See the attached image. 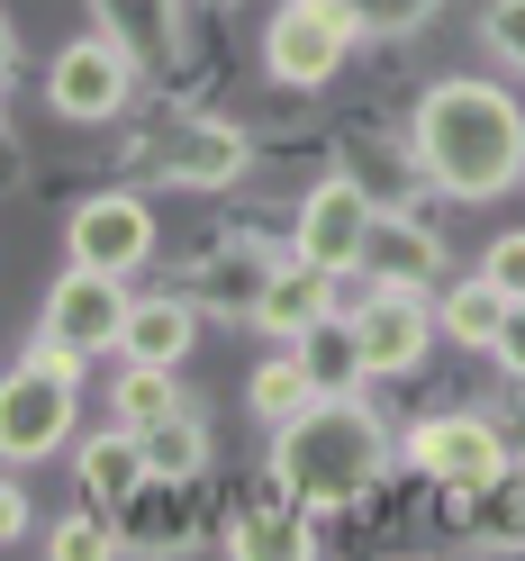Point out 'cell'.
Listing matches in <instances>:
<instances>
[{
	"label": "cell",
	"instance_id": "1",
	"mask_svg": "<svg viewBox=\"0 0 525 561\" xmlns=\"http://www.w3.org/2000/svg\"><path fill=\"white\" fill-rule=\"evenodd\" d=\"M416 163L453 199H499L525 182V110L499 82L453 73L416 100Z\"/></svg>",
	"mask_w": 525,
	"mask_h": 561
},
{
	"label": "cell",
	"instance_id": "2",
	"mask_svg": "<svg viewBox=\"0 0 525 561\" xmlns=\"http://www.w3.org/2000/svg\"><path fill=\"white\" fill-rule=\"evenodd\" d=\"M272 480L290 507H354L363 489L390 480V426L344 390V399H308L282 435H272Z\"/></svg>",
	"mask_w": 525,
	"mask_h": 561
},
{
	"label": "cell",
	"instance_id": "3",
	"mask_svg": "<svg viewBox=\"0 0 525 561\" xmlns=\"http://www.w3.org/2000/svg\"><path fill=\"white\" fill-rule=\"evenodd\" d=\"M82 416V354L37 335V354H19V371H0V462H46V453L73 444Z\"/></svg>",
	"mask_w": 525,
	"mask_h": 561
},
{
	"label": "cell",
	"instance_id": "4",
	"mask_svg": "<svg viewBox=\"0 0 525 561\" xmlns=\"http://www.w3.org/2000/svg\"><path fill=\"white\" fill-rule=\"evenodd\" d=\"M354 10L344 0H282L263 27V64H272V82H290V91H318L344 73V55H354Z\"/></svg>",
	"mask_w": 525,
	"mask_h": 561
},
{
	"label": "cell",
	"instance_id": "5",
	"mask_svg": "<svg viewBox=\"0 0 525 561\" xmlns=\"http://www.w3.org/2000/svg\"><path fill=\"white\" fill-rule=\"evenodd\" d=\"M127 91H136V64H127V46L110 37V27H100V37H73L46 64V100H55V118H73V127L118 118Z\"/></svg>",
	"mask_w": 525,
	"mask_h": 561
},
{
	"label": "cell",
	"instance_id": "6",
	"mask_svg": "<svg viewBox=\"0 0 525 561\" xmlns=\"http://www.w3.org/2000/svg\"><path fill=\"white\" fill-rule=\"evenodd\" d=\"M408 462L426 471L435 489H453V499H480V489H499L507 444H499L489 416H426V426L408 435Z\"/></svg>",
	"mask_w": 525,
	"mask_h": 561
},
{
	"label": "cell",
	"instance_id": "7",
	"mask_svg": "<svg viewBox=\"0 0 525 561\" xmlns=\"http://www.w3.org/2000/svg\"><path fill=\"white\" fill-rule=\"evenodd\" d=\"M118 327H127V290H118V272H91V263H73L46 290V318H37V335L46 344H64V354H118Z\"/></svg>",
	"mask_w": 525,
	"mask_h": 561
},
{
	"label": "cell",
	"instance_id": "8",
	"mask_svg": "<svg viewBox=\"0 0 525 561\" xmlns=\"http://www.w3.org/2000/svg\"><path fill=\"white\" fill-rule=\"evenodd\" d=\"M372 191L363 182H344V172H327L318 191L299 199V227H290V254H308L318 272H354L363 263V236H372Z\"/></svg>",
	"mask_w": 525,
	"mask_h": 561
},
{
	"label": "cell",
	"instance_id": "9",
	"mask_svg": "<svg viewBox=\"0 0 525 561\" xmlns=\"http://www.w3.org/2000/svg\"><path fill=\"white\" fill-rule=\"evenodd\" d=\"M155 254V208L146 199H127V191H100V199H82L73 208V263H91V272H136Z\"/></svg>",
	"mask_w": 525,
	"mask_h": 561
},
{
	"label": "cell",
	"instance_id": "10",
	"mask_svg": "<svg viewBox=\"0 0 525 561\" xmlns=\"http://www.w3.org/2000/svg\"><path fill=\"white\" fill-rule=\"evenodd\" d=\"M354 327H363V363L380 380H399V371L426 363V344H435V299L426 290H372V308Z\"/></svg>",
	"mask_w": 525,
	"mask_h": 561
},
{
	"label": "cell",
	"instance_id": "11",
	"mask_svg": "<svg viewBox=\"0 0 525 561\" xmlns=\"http://www.w3.org/2000/svg\"><path fill=\"white\" fill-rule=\"evenodd\" d=\"M335 308V272H318L308 254H290V263H272L263 272V290H254V327L263 335H282V344H299L308 327H318Z\"/></svg>",
	"mask_w": 525,
	"mask_h": 561
},
{
	"label": "cell",
	"instance_id": "12",
	"mask_svg": "<svg viewBox=\"0 0 525 561\" xmlns=\"http://www.w3.org/2000/svg\"><path fill=\"white\" fill-rule=\"evenodd\" d=\"M155 163H163V182H182V191H218V182L244 172V127L191 118V127H172L163 146H155Z\"/></svg>",
	"mask_w": 525,
	"mask_h": 561
},
{
	"label": "cell",
	"instance_id": "13",
	"mask_svg": "<svg viewBox=\"0 0 525 561\" xmlns=\"http://www.w3.org/2000/svg\"><path fill=\"white\" fill-rule=\"evenodd\" d=\"M354 272H372L380 290H426V280L444 272V244H435V227L390 218V208H380L372 236H363V263H354Z\"/></svg>",
	"mask_w": 525,
	"mask_h": 561
},
{
	"label": "cell",
	"instance_id": "14",
	"mask_svg": "<svg viewBox=\"0 0 525 561\" xmlns=\"http://www.w3.org/2000/svg\"><path fill=\"white\" fill-rule=\"evenodd\" d=\"M73 480H82V499L91 507H127V499H146V435L136 426H100L91 444H73Z\"/></svg>",
	"mask_w": 525,
	"mask_h": 561
},
{
	"label": "cell",
	"instance_id": "15",
	"mask_svg": "<svg viewBox=\"0 0 525 561\" xmlns=\"http://www.w3.org/2000/svg\"><path fill=\"white\" fill-rule=\"evenodd\" d=\"M91 10L127 46L136 73H172V64H182V10H172V0H91Z\"/></svg>",
	"mask_w": 525,
	"mask_h": 561
},
{
	"label": "cell",
	"instance_id": "16",
	"mask_svg": "<svg viewBox=\"0 0 525 561\" xmlns=\"http://www.w3.org/2000/svg\"><path fill=\"white\" fill-rule=\"evenodd\" d=\"M191 344H199V308L191 299H127V327H118L127 363H182Z\"/></svg>",
	"mask_w": 525,
	"mask_h": 561
},
{
	"label": "cell",
	"instance_id": "17",
	"mask_svg": "<svg viewBox=\"0 0 525 561\" xmlns=\"http://www.w3.org/2000/svg\"><path fill=\"white\" fill-rule=\"evenodd\" d=\"M299 363H308V380H318V399H344V390H363V380H372V363H363V327L335 318V308L299 335Z\"/></svg>",
	"mask_w": 525,
	"mask_h": 561
},
{
	"label": "cell",
	"instance_id": "18",
	"mask_svg": "<svg viewBox=\"0 0 525 561\" xmlns=\"http://www.w3.org/2000/svg\"><path fill=\"white\" fill-rule=\"evenodd\" d=\"M499 318H507V290H499V280H489V272L453 280V290L435 299V335L471 344V354H489V344H499Z\"/></svg>",
	"mask_w": 525,
	"mask_h": 561
},
{
	"label": "cell",
	"instance_id": "19",
	"mask_svg": "<svg viewBox=\"0 0 525 561\" xmlns=\"http://www.w3.org/2000/svg\"><path fill=\"white\" fill-rule=\"evenodd\" d=\"M146 471H155L163 489H182V480L208 471V426H199L191 408H172V416H155V426H146Z\"/></svg>",
	"mask_w": 525,
	"mask_h": 561
},
{
	"label": "cell",
	"instance_id": "20",
	"mask_svg": "<svg viewBox=\"0 0 525 561\" xmlns=\"http://www.w3.org/2000/svg\"><path fill=\"white\" fill-rule=\"evenodd\" d=\"M308 399H318V380H308V363H299V354H272L254 380H244V408H254L263 426H290Z\"/></svg>",
	"mask_w": 525,
	"mask_h": 561
},
{
	"label": "cell",
	"instance_id": "21",
	"mask_svg": "<svg viewBox=\"0 0 525 561\" xmlns=\"http://www.w3.org/2000/svg\"><path fill=\"white\" fill-rule=\"evenodd\" d=\"M172 408H182V390H172V363H127L118 390H110V416H118V426H136V435H146L155 416H172Z\"/></svg>",
	"mask_w": 525,
	"mask_h": 561
},
{
	"label": "cell",
	"instance_id": "22",
	"mask_svg": "<svg viewBox=\"0 0 525 561\" xmlns=\"http://www.w3.org/2000/svg\"><path fill=\"white\" fill-rule=\"evenodd\" d=\"M344 10H354L363 37H408V27H426L435 0H344Z\"/></svg>",
	"mask_w": 525,
	"mask_h": 561
},
{
	"label": "cell",
	"instance_id": "23",
	"mask_svg": "<svg viewBox=\"0 0 525 561\" xmlns=\"http://www.w3.org/2000/svg\"><path fill=\"white\" fill-rule=\"evenodd\" d=\"M46 552L55 561H100V552H110V525L91 516V499H82V516H64L55 535H46Z\"/></svg>",
	"mask_w": 525,
	"mask_h": 561
},
{
	"label": "cell",
	"instance_id": "24",
	"mask_svg": "<svg viewBox=\"0 0 525 561\" xmlns=\"http://www.w3.org/2000/svg\"><path fill=\"white\" fill-rule=\"evenodd\" d=\"M480 37H489V55H499V64H525V0H489Z\"/></svg>",
	"mask_w": 525,
	"mask_h": 561
},
{
	"label": "cell",
	"instance_id": "25",
	"mask_svg": "<svg viewBox=\"0 0 525 561\" xmlns=\"http://www.w3.org/2000/svg\"><path fill=\"white\" fill-rule=\"evenodd\" d=\"M480 272H489V280H499V290H507V299H525V227H507L499 244H489V254H480Z\"/></svg>",
	"mask_w": 525,
	"mask_h": 561
},
{
	"label": "cell",
	"instance_id": "26",
	"mask_svg": "<svg viewBox=\"0 0 525 561\" xmlns=\"http://www.w3.org/2000/svg\"><path fill=\"white\" fill-rule=\"evenodd\" d=\"M489 354H499V371H516V380H525V299H507V318H499V344H489Z\"/></svg>",
	"mask_w": 525,
	"mask_h": 561
},
{
	"label": "cell",
	"instance_id": "27",
	"mask_svg": "<svg viewBox=\"0 0 525 561\" xmlns=\"http://www.w3.org/2000/svg\"><path fill=\"white\" fill-rule=\"evenodd\" d=\"M19 535H27V489L0 480V543H19Z\"/></svg>",
	"mask_w": 525,
	"mask_h": 561
},
{
	"label": "cell",
	"instance_id": "28",
	"mask_svg": "<svg viewBox=\"0 0 525 561\" xmlns=\"http://www.w3.org/2000/svg\"><path fill=\"white\" fill-rule=\"evenodd\" d=\"M0 73H10V27H0Z\"/></svg>",
	"mask_w": 525,
	"mask_h": 561
}]
</instances>
